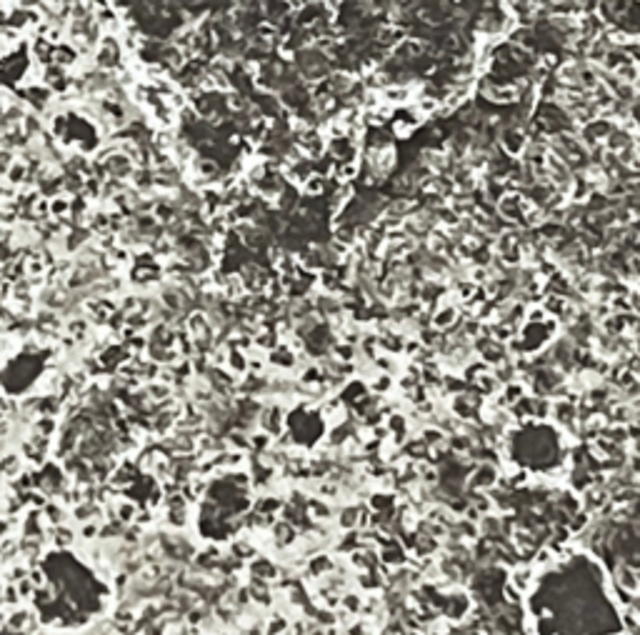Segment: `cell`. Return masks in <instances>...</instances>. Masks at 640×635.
Returning <instances> with one entry per match:
<instances>
[{
	"label": "cell",
	"mask_w": 640,
	"mask_h": 635,
	"mask_svg": "<svg viewBox=\"0 0 640 635\" xmlns=\"http://www.w3.org/2000/svg\"><path fill=\"white\" fill-rule=\"evenodd\" d=\"M498 480H500V466L488 463V460L476 463V466L470 468L468 478H465V493H476V490L488 493L491 488L498 486Z\"/></svg>",
	"instance_id": "obj_1"
},
{
	"label": "cell",
	"mask_w": 640,
	"mask_h": 635,
	"mask_svg": "<svg viewBox=\"0 0 640 635\" xmlns=\"http://www.w3.org/2000/svg\"><path fill=\"white\" fill-rule=\"evenodd\" d=\"M538 575H541V571L535 568L530 560H523V563L513 565L510 573H508V583H510L515 590H518L520 595H533L535 588H538Z\"/></svg>",
	"instance_id": "obj_2"
},
{
	"label": "cell",
	"mask_w": 640,
	"mask_h": 635,
	"mask_svg": "<svg viewBox=\"0 0 640 635\" xmlns=\"http://www.w3.org/2000/svg\"><path fill=\"white\" fill-rule=\"evenodd\" d=\"M298 150H300V153H303L306 158L315 160V158H320V156H323V153L328 150L325 135L320 133L318 128H306V130H300V135H298Z\"/></svg>",
	"instance_id": "obj_3"
},
{
	"label": "cell",
	"mask_w": 640,
	"mask_h": 635,
	"mask_svg": "<svg viewBox=\"0 0 640 635\" xmlns=\"http://www.w3.org/2000/svg\"><path fill=\"white\" fill-rule=\"evenodd\" d=\"M528 141H530L528 133L518 125H510V128H503V130H500V148H503L505 156L520 158L523 156V150H526Z\"/></svg>",
	"instance_id": "obj_4"
},
{
	"label": "cell",
	"mask_w": 640,
	"mask_h": 635,
	"mask_svg": "<svg viewBox=\"0 0 640 635\" xmlns=\"http://www.w3.org/2000/svg\"><path fill=\"white\" fill-rule=\"evenodd\" d=\"M613 583L620 588H626L630 593L640 595V568L630 563H620L615 571H613Z\"/></svg>",
	"instance_id": "obj_5"
},
{
	"label": "cell",
	"mask_w": 640,
	"mask_h": 635,
	"mask_svg": "<svg viewBox=\"0 0 640 635\" xmlns=\"http://www.w3.org/2000/svg\"><path fill=\"white\" fill-rule=\"evenodd\" d=\"M400 451H403L406 460H413V463L428 460V455H430V448L423 443V438H420V435H410V438H408L406 443L400 445Z\"/></svg>",
	"instance_id": "obj_6"
},
{
	"label": "cell",
	"mask_w": 640,
	"mask_h": 635,
	"mask_svg": "<svg viewBox=\"0 0 640 635\" xmlns=\"http://www.w3.org/2000/svg\"><path fill=\"white\" fill-rule=\"evenodd\" d=\"M393 388H395V378H393V375H388V373H380V370H378V373L368 381V390L373 393V396H378V398L391 396Z\"/></svg>",
	"instance_id": "obj_7"
},
{
	"label": "cell",
	"mask_w": 640,
	"mask_h": 635,
	"mask_svg": "<svg viewBox=\"0 0 640 635\" xmlns=\"http://www.w3.org/2000/svg\"><path fill=\"white\" fill-rule=\"evenodd\" d=\"M473 388H476L483 398H493V396H498L503 385H500L498 378L493 375V370H485V373L480 375L476 383H473Z\"/></svg>",
	"instance_id": "obj_8"
},
{
	"label": "cell",
	"mask_w": 640,
	"mask_h": 635,
	"mask_svg": "<svg viewBox=\"0 0 640 635\" xmlns=\"http://www.w3.org/2000/svg\"><path fill=\"white\" fill-rule=\"evenodd\" d=\"M330 355L341 363H356L358 358V346L353 343H345V340H335L333 348H330Z\"/></svg>",
	"instance_id": "obj_9"
},
{
	"label": "cell",
	"mask_w": 640,
	"mask_h": 635,
	"mask_svg": "<svg viewBox=\"0 0 640 635\" xmlns=\"http://www.w3.org/2000/svg\"><path fill=\"white\" fill-rule=\"evenodd\" d=\"M338 606L358 618V615H360V608H363V593H360L358 588H356V590H350V588H348L345 593H341V603H338Z\"/></svg>",
	"instance_id": "obj_10"
},
{
	"label": "cell",
	"mask_w": 640,
	"mask_h": 635,
	"mask_svg": "<svg viewBox=\"0 0 640 635\" xmlns=\"http://www.w3.org/2000/svg\"><path fill=\"white\" fill-rule=\"evenodd\" d=\"M303 188V193L306 195H323L328 188V176H323V173H313V176L308 178L306 183L300 185Z\"/></svg>",
	"instance_id": "obj_11"
},
{
	"label": "cell",
	"mask_w": 640,
	"mask_h": 635,
	"mask_svg": "<svg viewBox=\"0 0 640 635\" xmlns=\"http://www.w3.org/2000/svg\"><path fill=\"white\" fill-rule=\"evenodd\" d=\"M626 468H628V470H630V473L635 475V478L640 480V455H638V453H630V455H628Z\"/></svg>",
	"instance_id": "obj_12"
}]
</instances>
